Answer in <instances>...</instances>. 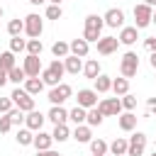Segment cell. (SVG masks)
I'll use <instances>...</instances> for the list:
<instances>
[{"instance_id": "cell-1", "label": "cell", "mask_w": 156, "mask_h": 156, "mask_svg": "<svg viewBox=\"0 0 156 156\" xmlns=\"http://www.w3.org/2000/svg\"><path fill=\"white\" fill-rule=\"evenodd\" d=\"M63 73H66V68H63V61L61 58H54L46 68H41V83L44 85H58L61 83V78H63Z\"/></svg>"}, {"instance_id": "cell-2", "label": "cell", "mask_w": 156, "mask_h": 156, "mask_svg": "<svg viewBox=\"0 0 156 156\" xmlns=\"http://www.w3.org/2000/svg\"><path fill=\"white\" fill-rule=\"evenodd\" d=\"M102 27H105V22H102V17L100 15H88L85 17V29H83V39L90 44V41H95L98 44V39H100V32H102Z\"/></svg>"}, {"instance_id": "cell-3", "label": "cell", "mask_w": 156, "mask_h": 156, "mask_svg": "<svg viewBox=\"0 0 156 156\" xmlns=\"http://www.w3.org/2000/svg\"><path fill=\"white\" fill-rule=\"evenodd\" d=\"M136 71H139V56L134 51H127L122 56V61H119V73H122V78L129 80V78L136 76Z\"/></svg>"}, {"instance_id": "cell-4", "label": "cell", "mask_w": 156, "mask_h": 156, "mask_svg": "<svg viewBox=\"0 0 156 156\" xmlns=\"http://www.w3.org/2000/svg\"><path fill=\"white\" fill-rule=\"evenodd\" d=\"M10 100H12V105H15L17 110H22V112H32V110H34V98H32L24 88H15L12 95H10Z\"/></svg>"}, {"instance_id": "cell-5", "label": "cell", "mask_w": 156, "mask_h": 156, "mask_svg": "<svg viewBox=\"0 0 156 156\" xmlns=\"http://www.w3.org/2000/svg\"><path fill=\"white\" fill-rule=\"evenodd\" d=\"M22 22H24V34H27L29 39H39V37H41V32H44V22H41V17H39L37 12L27 15Z\"/></svg>"}, {"instance_id": "cell-6", "label": "cell", "mask_w": 156, "mask_h": 156, "mask_svg": "<svg viewBox=\"0 0 156 156\" xmlns=\"http://www.w3.org/2000/svg\"><path fill=\"white\" fill-rule=\"evenodd\" d=\"M95 107L102 112V117H119V115H122V102H119V98H105V100H100Z\"/></svg>"}, {"instance_id": "cell-7", "label": "cell", "mask_w": 156, "mask_h": 156, "mask_svg": "<svg viewBox=\"0 0 156 156\" xmlns=\"http://www.w3.org/2000/svg\"><path fill=\"white\" fill-rule=\"evenodd\" d=\"M146 149V134L144 132H134L127 139V156H141Z\"/></svg>"}, {"instance_id": "cell-8", "label": "cell", "mask_w": 156, "mask_h": 156, "mask_svg": "<svg viewBox=\"0 0 156 156\" xmlns=\"http://www.w3.org/2000/svg\"><path fill=\"white\" fill-rule=\"evenodd\" d=\"M151 12H154V7L144 5V2L134 5V27H136V29L149 27V24H151Z\"/></svg>"}, {"instance_id": "cell-9", "label": "cell", "mask_w": 156, "mask_h": 156, "mask_svg": "<svg viewBox=\"0 0 156 156\" xmlns=\"http://www.w3.org/2000/svg\"><path fill=\"white\" fill-rule=\"evenodd\" d=\"M71 95H73L71 85H68V83H58V85L51 88V93H49V102H51V105H63Z\"/></svg>"}, {"instance_id": "cell-10", "label": "cell", "mask_w": 156, "mask_h": 156, "mask_svg": "<svg viewBox=\"0 0 156 156\" xmlns=\"http://www.w3.org/2000/svg\"><path fill=\"white\" fill-rule=\"evenodd\" d=\"M22 71L27 73V78H39V73H41V58L27 54L24 61H22Z\"/></svg>"}, {"instance_id": "cell-11", "label": "cell", "mask_w": 156, "mask_h": 156, "mask_svg": "<svg viewBox=\"0 0 156 156\" xmlns=\"http://www.w3.org/2000/svg\"><path fill=\"white\" fill-rule=\"evenodd\" d=\"M76 102H78V107L90 110V107H95V105H98V93H95L93 88H83V90H78Z\"/></svg>"}, {"instance_id": "cell-12", "label": "cell", "mask_w": 156, "mask_h": 156, "mask_svg": "<svg viewBox=\"0 0 156 156\" xmlns=\"http://www.w3.org/2000/svg\"><path fill=\"white\" fill-rule=\"evenodd\" d=\"M102 22L107 24V27H112V29H122L124 27V12L119 10V7H110L107 12H105V17H102Z\"/></svg>"}, {"instance_id": "cell-13", "label": "cell", "mask_w": 156, "mask_h": 156, "mask_svg": "<svg viewBox=\"0 0 156 156\" xmlns=\"http://www.w3.org/2000/svg\"><path fill=\"white\" fill-rule=\"evenodd\" d=\"M117 46H119V39H117V37H100V39H98V54H102V56L115 54Z\"/></svg>"}, {"instance_id": "cell-14", "label": "cell", "mask_w": 156, "mask_h": 156, "mask_svg": "<svg viewBox=\"0 0 156 156\" xmlns=\"http://www.w3.org/2000/svg\"><path fill=\"white\" fill-rule=\"evenodd\" d=\"M44 119H46V115H41V112H37V110H32V112H27V115H24V127H27V129H32V132H41Z\"/></svg>"}, {"instance_id": "cell-15", "label": "cell", "mask_w": 156, "mask_h": 156, "mask_svg": "<svg viewBox=\"0 0 156 156\" xmlns=\"http://www.w3.org/2000/svg\"><path fill=\"white\" fill-rule=\"evenodd\" d=\"M46 119H51V122H54V127H56V124H66V122H68V110H66L63 105H51V110H49Z\"/></svg>"}, {"instance_id": "cell-16", "label": "cell", "mask_w": 156, "mask_h": 156, "mask_svg": "<svg viewBox=\"0 0 156 156\" xmlns=\"http://www.w3.org/2000/svg\"><path fill=\"white\" fill-rule=\"evenodd\" d=\"M119 44H124V46H132L136 39H139V29L136 27H122V32H119Z\"/></svg>"}, {"instance_id": "cell-17", "label": "cell", "mask_w": 156, "mask_h": 156, "mask_svg": "<svg viewBox=\"0 0 156 156\" xmlns=\"http://www.w3.org/2000/svg\"><path fill=\"white\" fill-rule=\"evenodd\" d=\"M68 49H71V54L73 56H78V58H83V56H88V51H90V44L80 37V39H73L71 44H68Z\"/></svg>"}, {"instance_id": "cell-18", "label": "cell", "mask_w": 156, "mask_h": 156, "mask_svg": "<svg viewBox=\"0 0 156 156\" xmlns=\"http://www.w3.org/2000/svg\"><path fill=\"white\" fill-rule=\"evenodd\" d=\"M136 115L134 112H124V115H119L117 117V124H119V129L122 132H132V129H136Z\"/></svg>"}, {"instance_id": "cell-19", "label": "cell", "mask_w": 156, "mask_h": 156, "mask_svg": "<svg viewBox=\"0 0 156 156\" xmlns=\"http://www.w3.org/2000/svg\"><path fill=\"white\" fill-rule=\"evenodd\" d=\"M63 68H66V73H73V76H78V73L83 71V61H80L78 56L68 54V56L63 58Z\"/></svg>"}, {"instance_id": "cell-20", "label": "cell", "mask_w": 156, "mask_h": 156, "mask_svg": "<svg viewBox=\"0 0 156 156\" xmlns=\"http://www.w3.org/2000/svg\"><path fill=\"white\" fill-rule=\"evenodd\" d=\"M51 134H46V132H37L34 134V141H32V146L37 149V151H46V149H51Z\"/></svg>"}, {"instance_id": "cell-21", "label": "cell", "mask_w": 156, "mask_h": 156, "mask_svg": "<svg viewBox=\"0 0 156 156\" xmlns=\"http://www.w3.org/2000/svg\"><path fill=\"white\" fill-rule=\"evenodd\" d=\"M78 144H88L90 139H93V132H90V127L88 124H78L76 129H73V134H71Z\"/></svg>"}, {"instance_id": "cell-22", "label": "cell", "mask_w": 156, "mask_h": 156, "mask_svg": "<svg viewBox=\"0 0 156 156\" xmlns=\"http://www.w3.org/2000/svg\"><path fill=\"white\" fill-rule=\"evenodd\" d=\"M83 73H85V78L95 80V78L100 76V61H98V58H88V61L83 63Z\"/></svg>"}, {"instance_id": "cell-23", "label": "cell", "mask_w": 156, "mask_h": 156, "mask_svg": "<svg viewBox=\"0 0 156 156\" xmlns=\"http://www.w3.org/2000/svg\"><path fill=\"white\" fill-rule=\"evenodd\" d=\"M107 151H110L112 156H127V139L117 136L112 144H107Z\"/></svg>"}, {"instance_id": "cell-24", "label": "cell", "mask_w": 156, "mask_h": 156, "mask_svg": "<svg viewBox=\"0 0 156 156\" xmlns=\"http://www.w3.org/2000/svg\"><path fill=\"white\" fill-rule=\"evenodd\" d=\"M93 83H95V88H93L95 93H107V90H112V78H110V76H105V73H100Z\"/></svg>"}, {"instance_id": "cell-25", "label": "cell", "mask_w": 156, "mask_h": 156, "mask_svg": "<svg viewBox=\"0 0 156 156\" xmlns=\"http://www.w3.org/2000/svg\"><path fill=\"white\" fill-rule=\"evenodd\" d=\"M24 90L34 98V95H39L41 90H44V83H41V78H27L24 80Z\"/></svg>"}, {"instance_id": "cell-26", "label": "cell", "mask_w": 156, "mask_h": 156, "mask_svg": "<svg viewBox=\"0 0 156 156\" xmlns=\"http://www.w3.org/2000/svg\"><path fill=\"white\" fill-rule=\"evenodd\" d=\"M85 115H88V110H83V107H73V110H68V119L78 127V124H85Z\"/></svg>"}, {"instance_id": "cell-27", "label": "cell", "mask_w": 156, "mask_h": 156, "mask_svg": "<svg viewBox=\"0 0 156 156\" xmlns=\"http://www.w3.org/2000/svg\"><path fill=\"white\" fill-rule=\"evenodd\" d=\"M51 139H54V141H66V139H71V129H68V124H56L54 132H51Z\"/></svg>"}, {"instance_id": "cell-28", "label": "cell", "mask_w": 156, "mask_h": 156, "mask_svg": "<svg viewBox=\"0 0 156 156\" xmlns=\"http://www.w3.org/2000/svg\"><path fill=\"white\" fill-rule=\"evenodd\" d=\"M15 66H17V63H15V54H12V51H2V54H0V71L7 73V71H12Z\"/></svg>"}, {"instance_id": "cell-29", "label": "cell", "mask_w": 156, "mask_h": 156, "mask_svg": "<svg viewBox=\"0 0 156 156\" xmlns=\"http://www.w3.org/2000/svg\"><path fill=\"white\" fill-rule=\"evenodd\" d=\"M85 122H88V127H100L102 124V112L98 107H90L88 115H85Z\"/></svg>"}, {"instance_id": "cell-30", "label": "cell", "mask_w": 156, "mask_h": 156, "mask_svg": "<svg viewBox=\"0 0 156 156\" xmlns=\"http://www.w3.org/2000/svg\"><path fill=\"white\" fill-rule=\"evenodd\" d=\"M88 144H90L93 156H105V154H107V141H105V139H90Z\"/></svg>"}, {"instance_id": "cell-31", "label": "cell", "mask_w": 156, "mask_h": 156, "mask_svg": "<svg viewBox=\"0 0 156 156\" xmlns=\"http://www.w3.org/2000/svg\"><path fill=\"white\" fill-rule=\"evenodd\" d=\"M51 54H54L56 58H66V56L71 54V49H68V41H61V39H58V41L51 46Z\"/></svg>"}, {"instance_id": "cell-32", "label": "cell", "mask_w": 156, "mask_h": 156, "mask_svg": "<svg viewBox=\"0 0 156 156\" xmlns=\"http://www.w3.org/2000/svg\"><path fill=\"white\" fill-rule=\"evenodd\" d=\"M15 139H17V144H20V146H29V144L34 141V132L24 127V129H20V132H17V136H15Z\"/></svg>"}, {"instance_id": "cell-33", "label": "cell", "mask_w": 156, "mask_h": 156, "mask_svg": "<svg viewBox=\"0 0 156 156\" xmlns=\"http://www.w3.org/2000/svg\"><path fill=\"white\" fill-rule=\"evenodd\" d=\"M7 80H12V83H17V85H20V83H24V80H27V73L22 71V66H15L12 71H7Z\"/></svg>"}, {"instance_id": "cell-34", "label": "cell", "mask_w": 156, "mask_h": 156, "mask_svg": "<svg viewBox=\"0 0 156 156\" xmlns=\"http://www.w3.org/2000/svg\"><path fill=\"white\" fill-rule=\"evenodd\" d=\"M112 90H115V95H127L129 93V80L127 78H115L112 80Z\"/></svg>"}, {"instance_id": "cell-35", "label": "cell", "mask_w": 156, "mask_h": 156, "mask_svg": "<svg viewBox=\"0 0 156 156\" xmlns=\"http://www.w3.org/2000/svg\"><path fill=\"white\" fill-rule=\"evenodd\" d=\"M7 32H10V37H20L22 32H24V22L17 17V20H10L7 22Z\"/></svg>"}, {"instance_id": "cell-36", "label": "cell", "mask_w": 156, "mask_h": 156, "mask_svg": "<svg viewBox=\"0 0 156 156\" xmlns=\"http://www.w3.org/2000/svg\"><path fill=\"white\" fill-rule=\"evenodd\" d=\"M24 49H27V54H32V56H41V51H44V44H41V39H29Z\"/></svg>"}, {"instance_id": "cell-37", "label": "cell", "mask_w": 156, "mask_h": 156, "mask_svg": "<svg viewBox=\"0 0 156 156\" xmlns=\"http://www.w3.org/2000/svg\"><path fill=\"white\" fill-rule=\"evenodd\" d=\"M7 117H10L12 127H20V124L24 122V112H22V110H17V107H12V110L7 112Z\"/></svg>"}, {"instance_id": "cell-38", "label": "cell", "mask_w": 156, "mask_h": 156, "mask_svg": "<svg viewBox=\"0 0 156 156\" xmlns=\"http://www.w3.org/2000/svg\"><path fill=\"white\" fill-rule=\"evenodd\" d=\"M61 17H63L61 5H49L46 7V20H61Z\"/></svg>"}, {"instance_id": "cell-39", "label": "cell", "mask_w": 156, "mask_h": 156, "mask_svg": "<svg viewBox=\"0 0 156 156\" xmlns=\"http://www.w3.org/2000/svg\"><path fill=\"white\" fill-rule=\"evenodd\" d=\"M24 46H27V41H24V39H20V37H12V39H10V51H12V54L24 51Z\"/></svg>"}, {"instance_id": "cell-40", "label": "cell", "mask_w": 156, "mask_h": 156, "mask_svg": "<svg viewBox=\"0 0 156 156\" xmlns=\"http://www.w3.org/2000/svg\"><path fill=\"white\" fill-rule=\"evenodd\" d=\"M119 102H122V107H124L127 112H132V110L136 107V98H134V95H129V93H127V95H122V100H119Z\"/></svg>"}, {"instance_id": "cell-41", "label": "cell", "mask_w": 156, "mask_h": 156, "mask_svg": "<svg viewBox=\"0 0 156 156\" xmlns=\"http://www.w3.org/2000/svg\"><path fill=\"white\" fill-rule=\"evenodd\" d=\"M10 129H12L10 117H7V115H0V134H5V132H10Z\"/></svg>"}, {"instance_id": "cell-42", "label": "cell", "mask_w": 156, "mask_h": 156, "mask_svg": "<svg viewBox=\"0 0 156 156\" xmlns=\"http://www.w3.org/2000/svg\"><path fill=\"white\" fill-rule=\"evenodd\" d=\"M12 110V100L10 98H0V115H7Z\"/></svg>"}, {"instance_id": "cell-43", "label": "cell", "mask_w": 156, "mask_h": 156, "mask_svg": "<svg viewBox=\"0 0 156 156\" xmlns=\"http://www.w3.org/2000/svg\"><path fill=\"white\" fill-rule=\"evenodd\" d=\"M144 46H146L149 51H156V37H149V39H144Z\"/></svg>"}, {"instance_id": "cell-44", "label": "cell", "mask_w": 156, "mask_h": 156, "mask_svg": "<svg viewBox=\"0 0 156 156\" xmlns=\"http://www.w3.org/2000/svg\"><path fill=\"white\" fill-rule=\"evenodd\" d=\"M146 110H149V115L156 112V98H149V100H146Z\"/></svg>"}, {"instance_id": "cell-45", "label": "cell", "mask_w": 156, "mask_h": 156, "mask_svg": "<svg viewBox=\"0 0 156 156\" xmlns=\"http://www.w3.org/2000/svg\"><path fill=\"white\" fill-rule=\"evenodd\" d=\"M37 156H61L58 151H51V149H46V151H37Z\"/></svg>"}, {"instance_id": "cell-46", "label": "cell", "mask_w": 156, "mask_h": 156, "mask_svg": "<svg viewBox=\"0 0 156 156\" xmlns=\"http://www.w3.org/2000/svg\"><path fill=\"white\" fill-rule=\"evenodd\" d=\"M149 63H151V68H156V51H151V56H149Z\"/></svg>"}, {"instance_id": "cell-47", "label": "cell", "mask_w": 156, "mask_h": 156, "mask_svg": "<svg viewBox=\"0 0 156 156\" xmlns=\"http://www.w3.org/2000/svg\"><path fill=\"white\" fill-rule=\"evenodd\" d=\"M5 83H7V73H5V71H0V88H2Z\"/></svg>"}, {"instance_id": "cell-48", "label": "cell", "mask_w": 156, "mask_h": 156, "mask_svg": "<svg viewBox=\"0 0 156 156\" xmlns=\"http://www.w3.org/2000/svg\"><path fill=\"white\" fill-rule=\"evenodd\" d=\"M144 5H149V7H156V0H144Z\"/></svg>"}, {"instance_id": "cell-49", "label": "cell", "mask_w": 156, "mask_h": 156, "mask_svg": "<svg viewBox=\"0 0 156 156\" xmlns=\"http://www.w3.org/2000/svg\"><path fill=\"white\" fill-rule=\"evenodd\" d=\"M29 2H32V5H44L46 0H29Z\"/></svg>"}, {"instance_id": "cell-50", "label": "cell", "mask_w": 156, "mask_h": 156, "mask_svg": "<svg viewBox=\"0 0 156 156\" xmlns=\"http://www.w3.org/2000/svg\"><path fill=\"white\" fill-rule=\"evenodd\" d=\"M151 24H156V7H154V12H151Z\"/></svg>"}, {"instance_id": "cell-51", "label": "cell", "mask_w": 156, "mask_h": 156, "mask_svg": "<svg viewBox=\"0 0 156 156\" xmlns=\"http://www.w3.org/2000/svg\"><path fill=\"white\" fill-rule=\"evenodd\" d=\"M46 2H51V5H61L63 0H46Z\"/></svg>"}, {"instance_id": "cell-52", "label": "cell", "mask_w": 156, "mask_h": 156, "mask_svg": "<svg viewBox=\"0 0 156 156\" xmlns=\"http://www.w3.org/2000/svg\"><path fill=\"white\" fill-rule=\"evenodd\" d=\"M0 17H2V5H0Z\"/></svg>"}, {"instance_id": "cell-53", "label": "cell", "mask_w": 156, "mask_h": 156, "mask_svg": "<svg viewBox=\"0 0 156 156\" xmlns=\"http://www.w3.org/2000/svg\"><path fill=\"white\" fill-rule=\"evenodd\" d=\"M151 156H156V149H154V154H151Z\"/></svg>"}]
</instances>
